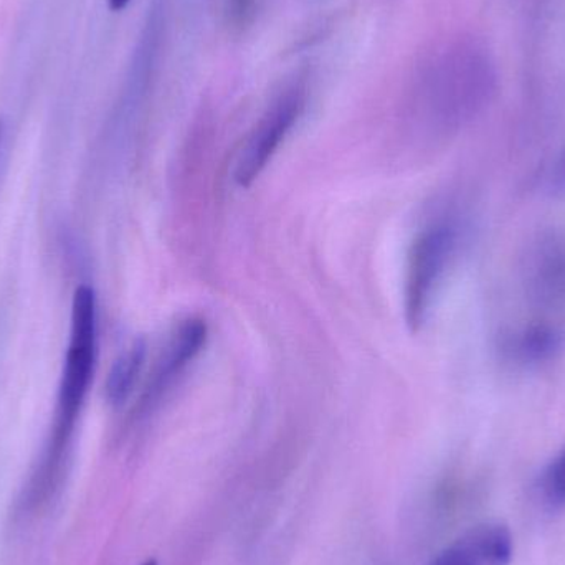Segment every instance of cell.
Here are the masks:
<instances>
[{
    "instance_id": "8",
    "label": "cell",
    "mask_w": 565,
    "mask_h": 565,
    "mask_svg": "<svg viewBox=\"0 0 565 565\" xmlns=\"http://www.w3.org/2000/svg\"><path fill=\"white\" fill-rule=\"evenodd\" d=\"M531 282L536 295L544 299H556L565 292V248L556 242L544 245L534 258Z\"/></svg>"
},
{
    "instance_id": "6",
    "label": "cell",
    "mask_w": 565,
    "mask_h": 565,
    "mask_svg": "<svg viewBox=\"0 0 565 565\" xmlns=\"http://www.w3.org/2000/svg\"><path fill=\"white\" fill-rule=\"evenodd\" d=\"M513 534L503 523H484L441 551L430 565H510Z\"/></svg>"
},
{
    "instance_id": "3",
    "label": "cell",
    "mask_w": 565,
    "mask_h": 565,
    "mask_svg": "<svg viewBox=\"0 0 565 565\" xmlns=\"http://www.w3.org/2000/svg\"><path fill=\"white\" fill-rule=\"evenodd\" d=\"M460 231L451 221L435 222L420 232L408 254L405 316L414 331L427 321L435 295L457 254Z\"/></svg>"
},
{
    "instance_id": "12",
    "label": "cell",
    "mask_w": 565,
    "mask_h": 565,
    "mask_svg": "<svg viewBox=\"0 0 565 565\" xmlns=\"http://www.w3.org/2000/svg\"><path fill=\"white\" fill-rule=\"evenodd\" d=\"M132 0H108V7L111 12H121Z\"/></svg>"
},
{
    "instance_id": "10",
    "label": "cell",
    "mask_w": 565,
    "mask_h": 565,
    "mask_svg": "<svg viewBox=\"0 0 565 565\" xmlns=\"http://www.w3.org/2000/svg\"><path fill=\"white\" fill-rule=\"evenodd\" d=\"M540 490L550 507H565V448L547 465L541 477Z\"/></svg>"
},
{
    "instance_id": "2",
    "label": "cell",
    "mask_w": 565,
    "mask_h": 565,
    "mask_svg": "<svg viewBox=\"0 0 565 565\" xmlns=\"http://www.w3.org/2000/svg\"><path fill=\"white\" fill-rule=\"evenodd\" d=\"M497 89V66L477 42H460L438 53L420 76L422 106L428 119L445 131L471 121Z\"/></svg>"
},
{
    "instance_id": "1",
    "label": "cell",
    "mask_w": 565,
    "mask_h": 565,
    "mask_svg": "<svg viewBox=\"0 0 565 565\" xmlns=\"http://www.w3.org/2000/svg\"><path fill=\"white\" fill-rule=\"evenodd\" d=\"M96 365V295L89 285L73 292L70 344L60 379L55 424L33 480L43 488L55 487L68 451L79 412L85 404Z\"/></svg>"
},
{
    "instance_id": "4",
    "label": "cell",
    "mask_w": 565,
    "mask_h": 565,
    "mask_svg": "<svg viewBox=\"0 0 565 565\" xmlns=\"http://www.w3.org/2000/svg\"><path fill=\"white\" fill-rule=\"evenodd\" d=\"M305 108V92L299 86L282 93L280 98L265 113L245 142L237 162L234 178L241 188H250L267 168L275 152L285 141Z\"/></svg>"
},
{
    "instance_id": "13",
    "label": "cell",
    "mask_w": 565,
    "mask_h": 565,
    "mask_svg": "<svg viewBox=\"0 0 565 565\" xmlns=\"http://www.w3.org/2000/svg\"><path fill=\"white\" fill-rule=\"evenodd\" d=\"M2 132H3V122H2V119H0V142H2Z\"/></svg>"
},
{
    "instance_id": "5",
    "label": "cell",
    "mask_w": 565,
    "mask_h": 565,
    "mask_svg": "<svg viewBox=\"0 0 565 565\" xmlns=\"http://www.w3.org/2000/svg\"><path fill=\"white\" fill-rule=\"evenodd\" d=\"M205 342H207V324L202 319H188L179 326L146 385L141 404H139L142 412L149 411L152 405L161 401L162 395L174 384L179 374L198 358Z\"/></svg>"
},
{
    "instance_id": "14",
    "label": "cell",
    "mask_w": 565,
    "mask_h": 565,
    "mask_svg": "<svg viewBox=\"0 0 565 565\" xmlns=\"http://www.w3.org/2000/svg\"><path fill=\"white\" fill-rule=\"evenodd\" d=\"M141 565H158V563H156L154 559H149V561H146V563L141 564Z\"/></svg>"
},
{
    "instance_id": "15",
    "label": "cell",
    "mask_w": 565,
    "mask_h": 565,
    "mask_svg": "<svg viewBox=\"0 0 565 565\" xmlns=\"http://www.w3.org/2000/svg\"><path fill=\"white\" fill-rule=\"evenodd\" d=\"M564 181H565V164H564Z\"/></svg>"
},
{
    "instance_id": "11",
    "label": "cell",
    "mask_w": 565,
    "mask_h": 565,
    "mask_svg": "<svg viewBox=\"0 0 565 565\" xmlns=\"http://www.w3.org/2000/svg\"><path fill=\"white\" fill-rule=\"evenodd\" d=\"M255 3L257 0H231L232 23L237 26L247 25L254 15Z\"/></svg>"
},
{
    "instance_id": "7",
    "label": "cell",
    "mask_w": 565,
    "mask_h": 565,
    "mask_svg": "<svg viewBox=\"0 0 565 565\" xmlns=\"http://www.w3.org/2000/svg\"><path fill=\"white\" fill-rule=\"evenodd\" d=\"M564 332L547 322H536L507 335L501 345L504 359L516 367H540L563 352Z\"/></svg>"
},
{
    "instance_id": "9",
    "label": "cell",
    "mask_w": 565,
    "mask_h": 565,
    "mask_svg": "<svg viewBox=\"0 0 565 565\" xmlns=\"http://www.w3.org/2000/svg\"><path fill=\"white\" fill-rule=\"evenodd\" d=\"M146 352H148L146 342L139 339L128 351L122 352L116 359L111 371H109L108 381H106V398H108L109 404L115 405V407L125 404L126 398L129 397L136 382H138L139 374H141Z\"/></svg>"
}]
</instances>
